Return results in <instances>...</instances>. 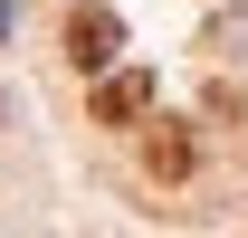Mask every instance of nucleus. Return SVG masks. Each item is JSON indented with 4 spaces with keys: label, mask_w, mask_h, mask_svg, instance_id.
I'll list each match as a JSON object with an SVG mask.
<instances>
[{
    "label": "nucleus",
    "mask_w": 248,
    "mask_h": 238,
    "mask_svg": "<svg viewBox=\"0 0 248 238\" xmlns=\"http://www.w3.org/2000/svg\"><path fill=\"white\" fill-rule=\"evenodd\" d=\"M191 162H201L191 124H153V134H143V172L153 181H191Z\"/></svg>",
    "instance_id": "7ed1b4c3"
},
{
    "label": "nucleus",
    "mask_w": 248,
    "mask_h": 238,
    "mask_svg": "<svg viewBox=\"0 0 248 238\" xmlns=\"http://www.w3.org/2000/svg\"><path fill=\"white\" fill-rule=\"evenodd\" d=\"M153 115V67H115L95 86V124H143Z\"/></svg>",
    "instance_id": "f03ea898"
},
{
    "label": "nucleus",
    "mask_w": 248,
    "mask_h": 238,
    "mask_svg": "<svg viewBox=\"0 0 248 238\" xmlns=\"http://www.w3.org/2000/svg\"><path fill=\"white\" fill-rule=\"evenodd\" d=\"M115 48H124V19H115V10H77V19H67V58L86 67V76H105Z\"/></svg>",
    "instance_id": "f257e3e1"
}]
</instances>
